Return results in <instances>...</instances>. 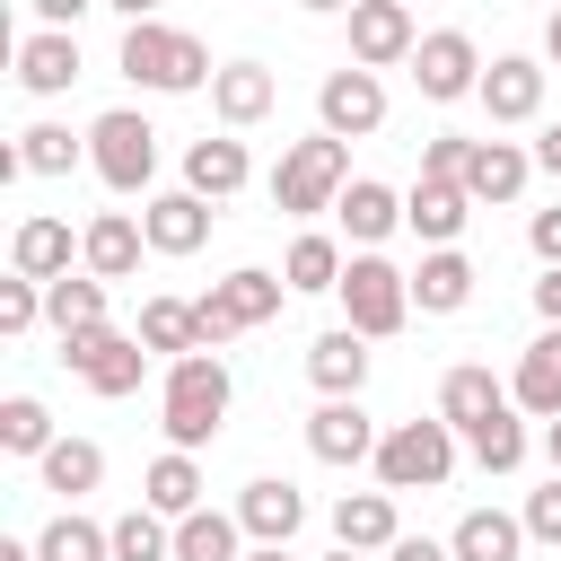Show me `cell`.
Returning <instances> with one entry per match:
<instances>
[{"label":"cell","mask_w":561,"mask_h":561,"mask_svg":"<svg viewBox=\"0 0 561 561\" xmlns=\"http://www.w3.org/2000/svg\"><path fill=\"white\" fill-rule=\"evenodd\" d=\"M158 421H167V447H210V438H219V421H228V368H219L210 351L167 359Z\"/></svg>","instance_id":"6da1fadb"},{"label":"cell","mask_w":561,"mask_h":561,"mask_svg":"<svg viewBox=\"0 0 561 561\" xmlns=\"http://www.w3.org/2000/svg\"><path fill=\"white\" fill-rule=\"evenodd\" d=\"M123 70H131L140 88H158V96H184V88L219 79V70H210V53H202V35L158 26V18H131V26H123Z\"/></svg>","instance_id":"7a4b0ae2"},{"label":"cell","mask_w":561,"mask_h":561,"mask_svg":"<svg viewBox=\"0 0 561 561\" xmlns=\"http://www.w3.org/2000/svg\"><path fill=\"white\" fill-rule=\"evenodd\" d=\"M342 184H351V149H342L333 131H316V140H289V149H280V167H272V202H280L289 219H307V210H333V202H342Z\"/></svg>","instance_id":"3957f363"},{"label":"cell","mask_w":561,"mask_h":561,"mask_svg":"<svg viewBox=\"0 0 561 561\" xmlns=\"http://www.w3.org/2000/svg\"><path fill=\"white\" fill-rule=\"evenodd\" d=\"M456 473V421H394L377 438V482L386 491H438Z\"/></svg>","instance_id":"277c9868"},{"label":"cell","mask_w":561,"mask_h":561,"mask_svg":"<svg viewBox=\"0 0 561 561\" xmlns=\"http://www.w3.org/2000/svg\"><path fill=\"white\" fill-rule=\"evenodd\" d=\"M342 316H351V333L386 342V333L412 316V272H394L386 254H351V263H342Z\"/></svg>","instance_id":"5b68a950"},{"label":"cell","mask_w":561,"mask_h":561,"mask_svg":"<svg viewBox=\"0 0 561 561\" xmlns=\"http://www.w3.org/2000/svg\"><path fill=\"white\" fill-rule=\"evenodd\" d=\"M61 368L88 394H131L140 368H149V342L140 333H114V324H79V333H61Z\"/></svg>","instance_id":"8992f818"},{"label":"cell","mask_w":561,"mask_h":561,"mask_svg":"<svg viewBox=\"0 0 561 561\" xmlns=\"http://www.w3.org/2000/svg\"><path fill=\"white\" fill-rule=\"evenodd\" d=\"M88 167H96L114 193H140V184L158 175V131H149L131 105H114V114L88 123Z\"/></svg>","instance_id":"52a82bcc"},{"label":"cell","mask_w":561,"mask_h":561,"mask_svg":"<svg viewBox=\"0 0 561 561\" xmlns=\"http://www.w3.org/2000/svg\"><path fill=\"white\" fill-rule=\"evenodd\" d=\"M280 289H289V280H280V272H263V263H245V272L210 280V298H202V324H210V342L272 324V316H280Z\"/></svg>","instance_id":"ba28073f"},{"label":"cell","mask_w":561,"mask_h":561,"mask_svg":"<svg viewBox=\"0 0 561 561\" xmlns=\"http://www.w3.org/2000/svg\"><path fill=\"white\" fill-rule=\"evenodd\" d=\"M316 114H324V131H333V140H368V131L386 123V88H377V70H368V61H342V70H324V88H316Z\"/></svg>","instance_id":"9c48e42d"},{"label":"cell","mask_w":561,"mask_h":561,"mask_svg":"<svg viewBox=\"0 0 561 561\" xmlns=\"http://www.w3.org/2000/svg\"><path fill=\"white\" fill-rule=\"evenodd\" d=\"M412 79H421V96H438V105L473 96V88H482V53H473V35H465V26L421 35V44H412Z\"/></svg>","instance_id":"30bf717a"},{"label":"cell","mask_w":561,"mask_h":561,"mask_svg":"<svg viewBox=\"0 0 561 561\" xmlns=\"http://www.w3.org/2000/svg\"><path fill=\"white\" fill-rule=\"evenodd\" d=\"M412 0H351V61L386 70V61H412Z\"/></svg>","instance_id":"8fae6325"},{"label":"cell","mask_w":561,"mask_h":561,"mask_svg":"<svg viewBox=\"0 0 561 561\" xmlns=\"http://www.w3.org/2000/svg\"><path fill=\"white\" fill-rule=\"evenodd\" d=\"M543 79H552L543 61H526V53H500V61L482 70V88H473V96L491 105V123H526V114H543Z\"/></svg>","instance_id":"7c38bea8"},{"label":"cell","mask_w":561,"mask_h":561,"mask_svg":"<svg viewBox=\"0 0 561 561\" xmlns=\"http://www.w3.org/2000/svg\"><path fill=\"white\" fill-rule=\"evenodd\" d=\"M465 219H473V193H465V184H447V175H421V184L403 193V228H412V237H430V245H456V237H465Z\"/></svg>","instance_id":"4fadbf2b"},{"label":"cell","mask_w":561,"mask_h":561,"mask_svg":"<svg viewBox=\"0 0 561 561\" xmlns=\"http://www.w3.org/2000/svg\"><path fill=\"white\" fill-rule=\"evenodd\" d=\"M307 447L324 465H359V456H377V421L359 412V394H324V412L307 421Z\"/></svg>","instance_id":"5bb4252c"},{"label":"cell","mask_w":561,"mask_h":561,"mask_svg":"<svg viewBox=\"0 0 561 561\" xmlns=\"http://www.w3.org/2000/svg\"><path fill=\"white\" fill-rule=\"evenodd\" d=\"M140 228H149V254H193L202 237H210V202L184 184V193H158L149 210H140Z\"/></svg>","instance_id":"9a60e30c"},{"label":"cell","mask_w":561,"mask_h":561,"mask_svg":"<svg viewBox=\"0 0 561 561\" xmlns=\"http://www.w3.org/2000/svg\"><path fill=\"white\" fill-rule=\"evenodd\" d=\"M140 245H149V228H140V219H123V210H96V219H88V237H79V254H88V272H96V280H131V272H140Z\"/></svg>","instance_id":"2e32d148"},{"label":"cell","mask_w":561,"mask_h":561,"mask_svg":"<svg viewBox=\"0 0 561 561\" xmlns=\"http://www.w3.org/2000/svg\"><path fill=\"white\" fill-rule=\"evenodd\" d=\"M491 412H508V386H500L482 359H456V368L438 377V421L473 430V421H491Z\"/></svg>","instance_id":"e0dca14e"},{"label":"cell","mask_w":561,"mask_h":561,"mask_svg":"<svg viewBox=\"0 0 561 561\" xmlns=\"http://www.w3.org/2000/svg\"><path fill=\"white\" fill-rule=\"evenodd\" d=\"M18 79H26L35 96H61V88L79 79V35H70V26H35V35L18 44Z\"/></svg>","instance_id":"ac0fdd59"},{"label":"cell","mask_w":561,"mask_h":561,"mask_svg":"<svg viewBox=\"0 0 561 561\" xmlns=\"http://www.w3.org/2000/svg\"><path fill=\"white\" fill-rule=\"evenodd\" d=\"M237 517H245V535H254V543H289V535H298V517H307V500H298V482L263 473V482H245Z\"/></svg>","instance_id":"d6986e66"},{"label":"cell","mask_w":561,"mask_h":561,"mask_svg":"<svg viewBox=\"0 0 561 561\" xmlns=\"http://www.w3.org/2000/svg\"><path fill=\"white\" fill-rule=\"evenodd\" d=\"M272 96H280V88H272V70H263V61H228V70L210 79V105H219V123H228V131L263 123V114H272Z\"/></svg>","instance_id":"ffe728a7"},{"label":"cell","mask_w":561,"mask_h":561,"mask_svg":"<svg viewBox=\"0 0 561 561\" xmlns=\"http://www.w3.org/2000/svg\"><path fill=\"white\" fill-rule=\"evenodd\" d=\"M140 342L184 359V351H210V324H202V298H149L140 307Z\"/></svg>","instance_id":"44dd1931"},{"label":"cell","mask_w":561,"mask_h":561,"mask_svg":"<svg viewBox=\"0 0 561 561\" xmlns=\"http://www.w3.org/2000/svg\"><path fill=\"white\" fill-rule=\"evenodd\" d=\"M526 167H535V149H517V140H473L465 193H473V202H517V193H526Z\"/></svg>","instance_id":"7402d4cb"},{"label":"cell","mask_w":561,"mask_h":561,"mask_svg":"<svg viewBox=\"0 0 561 561\" xmlns=\"http://www.w3.org/2000/svg\"><path fill=\"white\" fill-rule=\"evenodd\" d=\"M9 272H26V280H61L70 272V228L61 219H18V237H9Z\"/></svg>","instance_id":"603a6c76"},{"label":"cell","mask_w":561,"mask_h":561,"mask_svg":"<svg viewBox=\"0 0 561 561\" xmlns=\"http://www.w3.org/2000/svg\"><path fill=\"white\" fill-rule=\"evenodd\" d=\"M140 500H149L158 517H193V508H202V465H193V447H167V456L140 473Z\"/></svg>","instance_id":"cb8c5ba5"},{"label":"cell","mask_w":561,"mask_h":561,"mask_svg":"<svg viewBox=\"0 0 561 561\" xmlns=\"http://www.w3.org/2000/svg\"><path fill=\"white\" fill-rule=\"evenodd\" d=\"M508 394H517L526 412H543V421L561 412V324H543V333L526 342V359H517V386H508Z\"/></svg>","instance_id":"d4e9b609"},{"label":"cell","mask_w":561,"mask_h":561,"mask_svg":"<svg viewBox=\"0 0 561 561\" xmlns=\"http://www.w3.org/2000/svg\"><path fill=\"white\" fill-rule=\"evenodd\" d=\"M184 184H193L202 202H228V193L245 184V140H228V131H219V140H193V149H184Z\"/></svg>","instance_id":"484cf974"},{"label":"cell","mask_w":561,"mask_h":561,"mask_svg":"<svg viewBox=\"0 0 561 561\" xmlns=\"http://www.w3.org/2000/svg\"><path fill=\"white\" fill-rule=\"evenodd\" d=\"M412 298H421V316H456V307L473 298V263H465L456 245L421 254V272H412Z\"/></svg>","instance_id":"4316f807"},{"label":"cell","mask_w":561,"mask_h":561,"mask_svg":"<svg viewBox=\"0 0 561 561\" xmlns=\"http://www.w3.org/2000/svg\"><path fill=\"white\" fill-rule=\"evenodd\" d=\"M359 342H368V333L333 324V333H324V342L307 351V377H316L324 394H359V386H368V351H359Z\"/></svg>","instance_id":"83f0119b"},{"label":"cell","mask_w":561,"mask_h":561,"mask_svg":"<svg viewBox=\"0 0 561 561\" xmlns=\"http://www.w3.org/2000/svg\"><path fill=\"white\" fill-rule=\"evenodd\" d=\"M333 535H342V543H359V552H386V543L403 535V526H394V491H342Z\"/></svg>","instance_id":"f1b7e54d"},{"label":"cell","mask_w":561,"mask_h":561,"mask_svg":"<svg viewBox=\"0 0 561 561\" xmlns=\"http://www.w3.org/2000/svg\"><path fill=\"white\" fill-rule=\"evenodd\" d=\"M456 561H517V543H526V517H500V508H473V517H456Z\"/></svg>","instance_id":"f546056e"},{"label":"cell","mask_w":561,"mask_h":561,"mask_svg":"<svg viewBox=\"0 0 561 561\" xmlns=\"http://www.w3.org/2000/svg\"><path fill=\"white\" fill-rule=\"evenodd\" d=\"M333 210H342V228H351L359 245H377V237H394V228H403V202H394L386 184H368V175H359V184H342V202H333Z\"/></svg>","instance_id":"4dcf8cb0"},{"label":"cell","mask_w":561,"mask_h":561,"mask_svg":"<svg viewBox=\"0 0 561 561\" xmlns=\"http://www.w3.org/2000/svg\"><path fill=\"white\" fill-rule=\"evenodd\" d=\"M96 482H105V447H96V438H53V447H44V491L79 500V491H96Z\"/></svg>","instance_id":"1f68e13d"},{"label":"cell","mask_w":561,"mask_h":561,"mask_svg":"<svg viewBox=\"0 0 561 561\" xmlns=\"http://www.w3.org/2000/svg\"><path fill=\"white\" fill-rule=\"evenodd\" d=\"M237 535H245V517L193 508V517H175V561H237Z\"/></svg>","instance_id":"d6a6232c"},{"label":"cell","mask_w":561,"mask_h":561,"mask_svg":"<svg viewBox=\"0 0 561 561\" xmlns=\"http://www.w3.org/2000/svg\"><path fill=\"white\" fill-rule=\"evenodd\" d=\"M35 552H44V561H114V526H88L79 508H61V517L35 535Z\"/></svg>","instance_id":"836d02e7"},{"label":"cell","mask_w":561,"mask_h":561,"mask_svg":"<svg viewBox=\"0 0 561 561\" xmlns=\"http://www.w3.org/2000/svg\"><path fill=\"white\" fill-rule=\"evenodd\" d=\"M280 280L289 289H342V245L333 237H289V254H280Z\"/></svg>","instance_id":"e575fe53"},{"label":"cell","mask_w":561,"mask_h":561,"mask_svg":"<svg viewBox=\"0 0 561 561\" xmlns=\"http://www.w3.org/2000/svg\"><path fill=\"white\" fill-rule=\"evenodd\" d=\"M44 307H53V324H61V333L105 324V280H96V272H61V280H44Z\"/></svg>","instance_id":"d590c367"},{"label":"cell","mask_w":561,"mask_h":561,"mask_svg":"<svg viewBox=\"0 0 561 561\" xmlns=\"http://www.w3.org/2000/svg\"><path fill=\"white\" fill-rule=\"evenodd\" d=\"M465 447H473L482 473H517V456H526V421H517V412H491V421L465 430Z\"/></svg>","instance_id":"8d00e7d4"},{"label":"cell","mask_w":561,"mask_h":561,"mask_svg":"<svg viewBox=\"0 0 561 561\" xmlns=\"http://www.w3.org/2000/svg\"><path fill=\"white\" fill-rule=\"evenodd\" d=\"M0 447H9V456H44V447H53V412H44L35 394H9V403H0Z\"/></svg>","instance_id":"74e56055"},{"label":"cell","mask_w":561,"mask_h":561,"mask_svg":"<svg viewBox=\"0 0 561 561\" xmlns=\"http://www.w3.org/2000/svg\"><path fill=\"white\" fill-rule=\"evenodd\" d=\"M175 552V535H167V517L140 500L131 517H114V561H167Z\"/></svg>","instance_id":"f35d334b"},{"label":"cell","mask_w":561,"mask_h":561,"mask_svg":"<svg viewBox=\"0 0 561 561\" xmlns=\"http://www.w3.org/2000/svg\"><path fill=\"white\" fill-rule=\"evenodd\" d=\"M70 158H79L70 123H35V131H18V167H26V175H61Z\"/></svg>","instance_id":"ab89813d"},{"label":"cell","mask_w":561,"mask_h":561,"mask_svg":"<svg viewBox=\"0 0 561 561\" xmlns=\"http://www.w3.org/2000/svg\"><path fill=\"white\" fill-rule=\"evenodd\" d=\"M44 316V280H26V272H9L0 280V333H26Z\"/></svg>","instance_id":"60d3db41"},{"label":"cell","mask_w":561,"mask_h":561,"mask_svg":"<svg viewBox=\"0 0 561 561\" xmlns=\"http://www.w3.org/2000/svg\"><path fill=\"white\" fill-rule=\"evenodd\" d=\"M421 175H447V184H465V175H473V140H465V131H438V140L421 149Z\"/></svg>","instance_id":"b9f144b4"},{"label":"cell","mask_w":561,"mask_h":561,"mask_svg":"<svg viewBox=\"0 0 561 561\" xmlns=\"http://www.w3.org/2000/svg\"><path fill=\"white\" fill-rule=\"evenodd\" d=\"M526 535H543V543H561V473L526 500Z\"/></svg>","instance_id":"7bdbcfd3"},{"label":"cell","mask_w":561,"mask_h":561,"mask_svg":"<svg viewBox=\"0 0 561 561\" xmlns=\"http://www.w3.org/2000/svg\"><path fill=\"white\" fill-rule=\"evenodd\" d=\"M386 561H456V543H430V535H394Z\"/></svg>","instance_id":"ee69618b"},{"label":"cell","mask_w":561,"mask_h":561,"mask_svg":"<svg viewBox=\"0 0 561 561\" xmlns=\"http://www.w3.org/2000/svg\"><path fill=\"white\" fill-rule=\"evenodd\" d=\"M526 245H535L543 263H561V210H535V228H526Z\"/></svg>","instance_id":"f6af8a7d"},{"label":"cell","mask_w":561,"mask_h":561,"mask_svg":"<svg viewBox=\"0 0 561 561\" xmlns=\"http://www.w3.org/2000/svg\"><path fill=\"white\" fill-rule=\"evenodd\" d=\"M535 316L561 324V263H543V280H535Z\"/></svg>","instance_id":"bcb514c9"},{"label":"cell","mask_w":561,"mask_h":561,"mask_svg":"<svg viewBox=\"0 0 561 561\" xmlns=\"http://www.w3.org/2000/svg\"><path fill=\"white\" fill-rule=\"evenodd\" d=\"M88 9H105V0H35L44 26H70V18H88Z\"/></svg>","instance_id":"7dc6e473"},{"label":"cell","mask_w":561,"mask_h":561,"mask_svg":"<svg viewBox=\"0 0 561 561\" xmlns=\"http://www.w3.org/2000/svg\"><path fill=\"white\" fill-rule=\"evenodd\" d=\"M535 167H543V175H561V123H543V140H535Z\"/></svg>","instance_id":"c3c4849f"},{"label":"cell","mask_w":561,"mask_h":561,"mask_svg":"<svg viewBox=\"0 0 561 561\" xmlns=\"http://www.w3.org/2000/svg\"><path fill=\"white\" fill-rule=\"evenodd\" d=\"M543 456H552V473H561V412L543 421Z\"/></svg>","instance_id":"681fc988"},{"label":"cell","mask_w":561,"mask_h":561,"mask_svg":"<svg viewBox=\"0 0 561 561\" xmlns=\"http://www.w3.org/2000/svg\"><path fill=\"white\" fill-rule=\"evenodd\" d=\"M0 561H44V552L35 543H0Z\"/></svg>","instance_id":"f907efd6"},{"label":"cell","mask_w":561,"mask_h":561,"mask_svg":"<svg viewBox=\"0 0 561 561\" xmlns=\"http://www.w3.org/2000/svg\"><path fill=\"white\" fill-rule=\"evenodd\" d=\"M105 9H123V18H149V9H158V0H105Z\"/></svg>","instance_id":"816d5d0a"},{"label":"cell","mask_w":561,"mask_h":561,"mask_svg":"<svg viewBox=\"0 0 561 561\" xmlns=\"http://www.w3.org/2000/svg\"><path fill=\"white\" fill-rule=\"evenodd\" d=\"M543 53H552V61H561V9H552V26H543Z\"/></svg>","instance_id":"f5cc1de1"},{"label":"cell","mask_w":561,"mask_h":561,"mask_svg":"<svg viewBox=\"0 0 561 561\" xmlns=\"http://www.w3.org/2000/svg\"><path fill=\"white\" fill-rule=\"evenodd\" d=\"M298 9H316V18H333V9H351V0H298Z\"/></svg>","instance_id":"db71d44e"},{"label":"cell","mask_w":561,"mask_h":561,"mask_svg":"<svg viewBox=\"0 0 561 561\" xmlns=\"http://www.w3.org/2000/svg\"><path fill=\"white\" fill-rule=\"evenodd\" d=\"M333 561H368V552H359V543H342V552H333Z\"/></svg>","instance_id":"11a10c76"},{"label":"cell","mask_w":561,"mask_h":561,"mask_svg":"<svg viewBox=\"0 0 561 561\" xmlns=\"http://www.w3.org/2000/svg\"><path fill=\"white\" fill-rule=\"evenodd\" d=\"M254 561H289V552H280V543H263V552H254Z\"/></svg>","instance_id":"9f6ffc18"},{"label":"cell","mask_w":561,"mask_h":561,"mask_svg":"<svg viewBox=\"0 0 561 561\" xmlns=\"http://www.w3.org/2000/svg\"><path fill=\"white\" fill-rule=\"evenodd\" d=\"M552 9H561V0H552Z\"/></svg>","instance_id":"6f0895ef"}]
</instances>
